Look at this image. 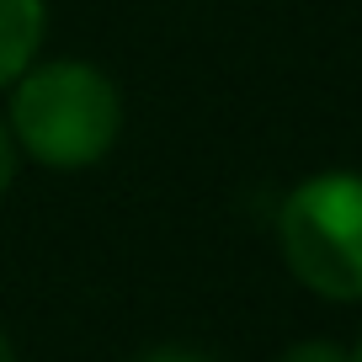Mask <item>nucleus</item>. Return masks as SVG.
Instances as JSON below:
<instances>
[{
  "label": "nucleus",
  "mask_w": 362,
  "mask_h": 362,
  "mask_svg": "<svg viewBox=\"0 0 362 362\" xmlns=\"http://www.w3.org/2000/svg\"><path fill=\"white\" fill-rule=\"evenodd\" d=\"M139 362H214V357L187 351V346H160V351H149V357H139Z\"/></svg>",
  "instance_id": "6"
},
{
  "label": "nucleus",
  "mask_w": 362,
  "mask_h": 362,
  "mask_svg": "<svg viewBox=\"0 0 362 362\" xmlns=\"http://www.w3.org/2000/svg\"><path fill=\"white\" fill-rule=\"evenodd\" d=\"M0 362H16V351H11V341H6V330H0Z\"/></svg>",
  "instance_id": "7"
},
{
  "label": "nucleus",
  "mask_w": 362,
  "mask_h": 362,
  "mask_svg": "<svg viewBox=\"0 0 362 362\" xmlns=\"http://www.w3.org/2000/svg\"><path fill=\"white\" fill-rule=\"evenodd\" d=\"M11 128L16 149L48 170H86L117 144L123 134V96L86 59L27 64L11 80Z\"/></svg>",
  "instance_id": "1"
},
{
  "label": "nucleus",
  "mask_w": 362,
  "mask_h": 362,
  "mask_svg": "<svg viewBox=\"0 0 362 362\" xmlns=\"http://www.w3.org/2000/svg\"><path fill=\"white\" fill-rule=\"evenodd\" d=\"M43 0H0V90L11 86L43 48Z\"/></svg>",
  "instance_id": "3"
},
{
  "label": "nucleus",
  "mask_w": 362,
  "mask_h": 362,
  "mask_svg": "<svg viewBox=\"0 0 362 362\" xmlns=\"http://www.w3.org/2000/svg\"><path fill=\"white\" fill-rule=\"evenodd\" d=\"M283 261L320 298L357 304L362 298V176L325 170L298 181L277 218Z\"/></svg>",
  "instance_id": "2"
},
{
  "label": "nucleus",
  "mask_w": 362,
  "mask_h": 362,
  "mask_svg": "<svg viewBox=\"0 0 362 362\" xmlns=\"http://www.w3.org/2000/svg\"><path fill=\"white\" fill-rule=\"evenodd\" d=\"M277 362H351L341 346H330V341H298V346H288Z\"/></svg>",
  "instance_id": "4"
},
{
  "label": "nucleus",
  "mask_w": 362,
  "mask_h": 362,
  "mask_svg": "<svg viewBox=\"0 0 362 362\" xmlns=\"http://www.w3.org/2000/svg\"><path fill=\"white\" fill-rule=\"evenodd\" d=\"M11 181H16V139H11V128L0 123V197H6Z\"/></svg>",
  "instance_id": "5"
},
{
  "label": "nucleus",
  "mask_w": 362,
  "mask_h": 362,
  "mask_svg": "<svg viewBox=\"0 0 362 362\" xmlns=\"http://www.w3.org/2000/svg\"><path fill=\"white\" fill-rule=\"evenodd\" d=\"M351 362H362V341H357V351H351Z\"/></svg>",
  "instance_id": "8"
}]
</instances>
